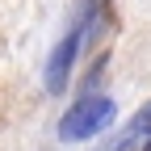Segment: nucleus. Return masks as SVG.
Wrapping results in <instances>:
<instances>
[{
	"mask_svg": "<svg viewBox=\"0 0 151 151\" xmlns=\"http://www.w3.org/2000/svg\"><path fill=\"white\" fill-rule=\"evenodd\" d=\"M113 151H151V101L122 126V134L113 139Z\"/></svg>",
	"mask_w": 151,
	"mask_h": 151,
	"instance_id": "nucleus-3",
	"label": "nucleus"
},
{
	"mask_svg": "<svg viewBox=\"0 0 151 151\" xmlns=\"http://www.w3.org/2000/svg\"><path fill=\"white\" fill-rule=\"evenodd\" d=\"M80 34H84V29L76 25L63 42L50 50V59H46V88H50V92H63V88H67L71 67H76V55H80Z\"/></svg>",
	"mask_w": 151,
	"mask_h": 151,
	"instance_id": "nucleus-2",
	"label": "nucleus"
},
{
	"mask_svg": "<svg viewBox=\"0 0 151 151\" xmlns=\"http://www.w3.org/2000/svg\"><path fill=\"white\" fill-rule=\"evenodd\" d=\"M113 122V101L109 97H84V101H76L67 113H63V122H59V139L67 143H80V139H92V134H101V130Z\"/></svg>",
	"mask_w": 151,
	"mask_h": 151,
	"instance_id": "nucleus-1",
	"label": "nucleus"
}]
</instances>
